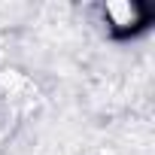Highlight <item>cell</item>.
Listing matches in <instances>:
<instances>
[{
  "mask_svg": "<svg viewBox=\"0 0 155 155\" xmlns=\"http://www.w3.org/2000/svg\"><path fill=\"white\" fill-rule=\"evenodd\" d=\"M101 15L107 21V28L119 37H128V34H137L146 28L149 21V9L137 0H113V3H104L101 6Z\"/></svg>",
  "mask_w": 155,
  "mask_h": 155,
  "instance_id": "1",
  "label": "cell"
},
{
  "mask_svg": "<svg viewBox=\"0 0 155 155\" xmlns=\"http://www.w3.org/2000/svg\"><path fill=\"white\" fill-rule=\"evenodd\" d=\"M25 85H28V79H25L18 70H0V101L18 97Z\"/></svg>",
  "mask_w": 155,
  "mask_h": 155,
  "instance_id": "2",
  "label": "cell"
},
{
  "mask_svg": "<svg viewBox=\"0 0 155 155\" xmlns=\"http://www.w3.org/2000/svg\"><path fill=\"white\" fill-rule=\"evenodd\" d=\"M101 155H116V149H101Z\"/></svg>",
  "mask_w": 155,
  "mask_h": 155,
  "instance_id": "3",
  "label": "cell"
}]
</instances>
